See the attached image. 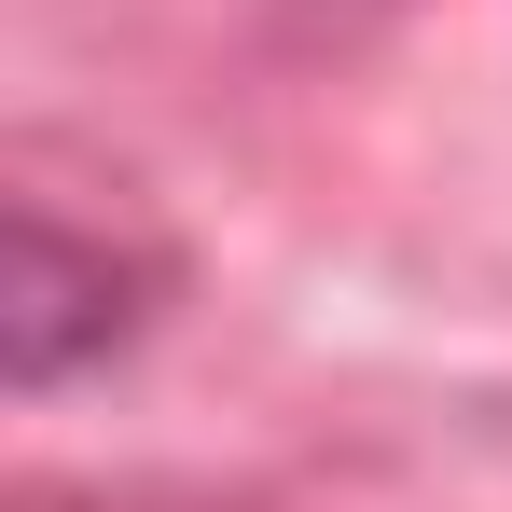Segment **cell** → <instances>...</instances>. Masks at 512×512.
Masks as SVG:
<instances>
[{"label": "cell", "instance_id": "6da1fadb", "mask_svg": "<svg viewBox=\"0 0 512 512\" xmlns=\"http://www.w3.org/2000/svg\"><path fill=\"white\" fill-rule=\"evenodd\" d=\"M139 263L111 236H70L56 208H14V291H0V346H14V388H56L70 360L139 333Z\"/></svg>", "mask_w": 512, "mask_h": 512}]
</instances>
